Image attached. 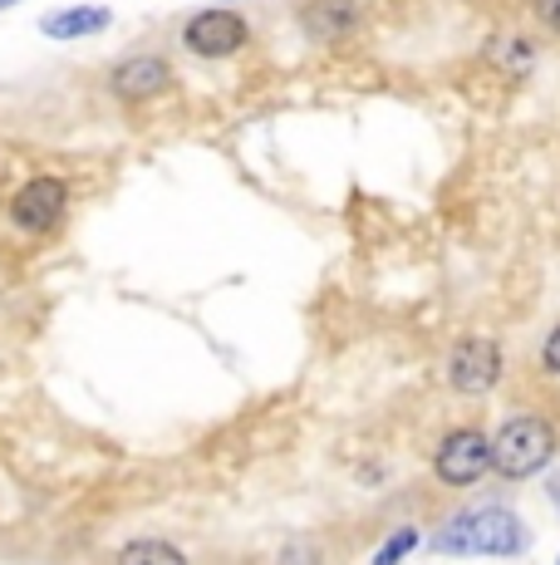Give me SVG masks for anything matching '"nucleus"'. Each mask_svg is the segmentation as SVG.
<instances>
[{
	"mask_svg": "<svg viewBox=\"0 0 560 565\" xmlns=\"http://www.w3.org/2000/svg\"><path fill=\"white\" fill-rule=\"evenodd\" d=\"M433 551H443V556H521L526 526L506 507H477V512L452 516L433 536Z\"/></svg>",
	"mask_w": 560,
	"mask_h": 565,
	"instance_id": "1",
	"label": "nucleus"
},
{
	"mask_svg": "<svg viewBox=\"0 0 560 565\" xmlns=\"http://www.w3.org/2000/svg\"><path fill=\"white\" fill-rule=\"evenodd\" d=\"M556 458V428L541 413H511L492 438V472L506 482H526V477L546 472Z\"/></svg>",
	"mask_w": 560,
	"mask_h": 565,
	"instance_id": "2",
	"label": "nucleus"
},
{
	"mask_svg": "<svg viewBox=\"0 0 560 565\" xmlns=\"http://www.w3.org/2000/svg\"><path fill=\"white\" fill-rule=\"evenodd\" d=\"M69 212V182L55 178V172H40V178L20 182V192L10 198V222L30 236L55 232Z\"/></svg>",
	"mask_w": 560,
	"mask_h": 565,
	"instance_id": "3",
	"label": "nucleus"
},
{
	"mask_svg": "<svg viewBox=\"0 0 560 565\" xmlns=\"http://www.w3.org/2000/svg\"><path fill=\"white\" fill-rule=\"evenodd\" d=\"M433 472L443 487H472L492 472V438L482 428H452L433 452Z\"/></svg>",
	"mask_w": 560,
	"mask_h": 565,
	"instance_id": "4",
	"label": "nucleus"
},
{
	"mask_svg": "<svg viewBox=\"0 0 560 565\" xmlns=\"http://www.w3.org/2000/svg\"><path fill=\"white\" fill-rule=\"evenodd\" d=\"M502 379V344L487 340V334H462L448 354V384L457 394L477 398V394H492Z\"/></svg>",
	"mask_w": 560,
	"mask_h": 565,
	"instance_id": "5",
	"label": "nucleus"
},
{
	"mask_svg": "<svg viewBox=\"0 0 560 565\" xmlns=\"http://www.w3.org/2000/svg\"><path fill=\"white\" fill-rule=\"evenodd\" d=\"M246 40H251V25L226 6L197 10L187 20V30H182V45L197 54V60H231L236 50H246Z\"/></svg>",
	"mask_w": 560,
	"mask_h": 565,
	"instance_id": "6",
	"label": "nucleus"
},
{
	"mask_svg": "<svg viewBox=\"0 0 560 565\" xmlns=\"http://www.w3.org/2000/svg\"><path fill=\"white\" fill-rule=\"evenodd\" d=\"M109 84L123 104H148L172 84V64L163 60V54H128V60L114 70Z\"/></svg>",
	"mask_w": 560,
	"mask_h": 565,
	"instance_id": "7",
	"label": "nucleus"
},
{
	"mask_svg": "<svg viewBox=\"0 0 560 565\" xmlns=\"http://www.w3.org/2000/svg\"><path fill=\"white\" fill-rule=\"evenodd\" d=\"M364 25L359 0H305L300 6V30H305L315 45H340L354 30Z\"/></svg>",
	"mask_w": 560,
	"mask_h": 565,
	"instance_id": "8",
	"label": "nucleus"
},
{
	"mask_svg": "<svg viewBox=\"0 0 560 565\" xmlns=\"http://www.w3.org/2000/svg\"><path fill=\"white\" fill-rule=\"evenodd\" d=\"M114 25V15L104 6H69V10H50L40 20V35L45 40H89V35H104Z\"/></svg>",
	"mask_w": 560,
	"mask_h": 565,
	"instance_id": "9",
	"label": "nucleus"
},
{
	"mask_svg": "<svg viewBox=\"0 0 560 565\" xmlns=\"http://www.w3.org/2000/svg\"><path fill=\"white\" fill-rule=\"evenodd\" d=\"M114 565H187V551L172 546V541H158V536H138L118 551Z\"/></svg>",
	"mask_w": 560,
	"mask_h": 565,
	"instance_id": "10",
	"label": "nucleus"
},
{
	"mask_svg": "<svg viewBox=\"0 0 560 565\" xmlns=\"http://www.w3.org/2000/svg\"><path fill=\"white\" fill-rule=\"evenodd\" d=\"M492 64H502L506 74H531V60H536V50L526 45L521 35H502V40H492Z\"/></svg>",
	"mask_w": 560,
	"mask_h": 565,
	"instance_id": "11",
	"label": "nucleus"
},
{
	"mask_svg": "<svg viewBox=\"0 0 560 565\" xmlns=\"http://www.w3.org/2000/svg\"><path fill=\"white\" fill-rule=\"evenodd\" d=\"M413 546H418V531H413V526H398L394 536L379 546V556H374V565H398V561H403Z\"/></svg>",
	"mask_w": 560,
	"mask_h": 565,
	"instance_id": "12",
	"label": "nucleus"
},
{
	"mask_svg": "<svg viewBox=\"0 0 560 565\" xmlns=\"http://www.w3.org/2000/svg\"><path fill=\"white\" fill-rule=\"evenodd\" d=\"M541 364H546V374L551 379H560V324L551 330V340L541 344Z\"/></svg>",
	"mask_w": 560,
	"mask_h": 565,
	"instance_id": "13",
	"label": "nucleus"
},
{
	"mask_svg": "<svg viewBox=\"0 0 560 565\" xmlns=\"http://www.w3.org/2000/svg\"><path fill=\"white\" fill-rule=\"evenodd\" d=\"M536 6V20H541L551 35H560V0H531Z\"/></svg>",
	"mask_w": 560,
	"mask_h": 565,
	"instance_id": "14",
	"label": "nucleus"
},
{
	"mask_svg": "<svg viewBox=\"0 0 560 565\" xmlns=\"http://www.w3.org/2000/svg\"><path fill=\"white\" fill-rule=\"evenodd\" d=\"M551 502H556V512H560V477L551 482Z\"/></svg>",
	"mask_w": 560,
	"mask_h": 565,
	"instance_id": "15",
	"label": "nucleus"
},
{
	"mask_svg": "<svg viewBox=\"0 0 560 565\" xmlns=\"http://www.w3.org/2000/svg\"><path fill=\"white\" fill-rule=\"evenodd\" d=\"M10 6H20V0H0V10H10Z\"/></svg>",
	"mask_w": 560,
	"mask_h": 565,
	"instance_id": "16",
	"label": "nucleus"
},
{
	"mask_svg": "<svg viewBox=\"0 0 560 565\" xmlns=\"http://www.w3.org/2000/svg\"><path fill=\"white\" fill-rule=\"evenodd\" d=\"M556 565H560V561H556Z\"/></svg>",
	"mask_w": 560,
	"mask_h": 565,
	"instance_id": "17",
	"label": "nucleus"
}]
</instances>
